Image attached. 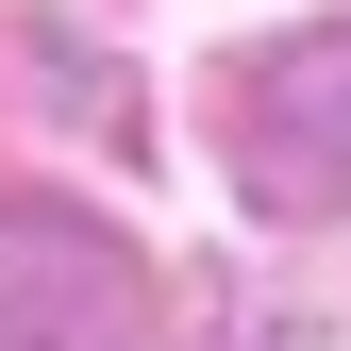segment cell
<instances>
[{
  "mask_svg": "<svg viewBox=\"0 0 351 351\" xmlns=\"http://www.w3.org/2000/svg\"><path fill=\"white\" fill-rule=\"evenodd\" d=\"M217 184L285 234L351 217V17H301V34H251L217 67Z\"/></svg>",
  "mask_w": 351,
  "mask_h": 351,
  "instance_id": "obj_1",
  "label": "cell"
},
{
  "mask_svg": "<svg viewBox=\"0 0 351 351\" xmlns=\"http://www.w3.org/2000/svg\"><path fill=\"white\" fill-rule=\"evenodd\" d=\"M0 351H151V268L84 201L17 184L0 201Z\"/></svg>",
  "mask_w": 351,
  "mask_h": 351,
  "instance_id": "obj_2",
  "label": "cell"
}]
</instances>
